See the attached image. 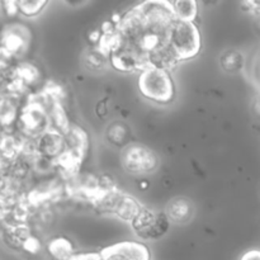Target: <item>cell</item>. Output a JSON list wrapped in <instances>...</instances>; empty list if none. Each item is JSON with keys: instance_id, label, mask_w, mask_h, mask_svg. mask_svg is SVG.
<instances>
[{"instance_id": "cell-1", "label": "cell", "mask_w": 260, "mask_h": 260, "mask_svg": "<svg viewBox=\"0 0 260 260\" xmlns=\"http://www.w3.org/2000/svg\"><path fill=\"white\" fill-rule=\"evenodd\" d=\"M140 93L146 99L156 103H170L174 98V83L168 70L157 68H147L140 73Z\"/></svg>"}, {"instance_id": "cell-2", "label": "cell", "mask_w": 260, "mask_h": 260, "mask_svg": "<svg viewBox=\"0 0 260 260\" xmlns=\"http://www.w3.org/2000/svg\"><path fill=\"white\" fill-rule=\"evenodd\" d=\"M169 45L179 62L196 57L202 47L201 33L196 23L175 19L169 32Z\"/></svg>"}, {"instance_id": "cell-3", "label": "cell", "mask_w": 260, "mask_h": 260, "mask_svg": "<svg viewBox=\"0 0 260 260\" xmlns=\"http://www.w3.org/2000/svg\"><path fill=\"white\" fill-rule=\"evenodd\" d=\"M51 128L48 112L40 104L25 101L20 107L15 131L28 140H36Z\"/></svg>"}, {"instance_id": "cell-4", "label": "cell", "mask_w": 260, "mask_h": 260, "mask_svg": "<svg viewBox=\"0 0 260 260\" xmlns=\"http://www.w3.org/2000/svg\"><path fill=\"white\" fill-rule=\"evenodd\" d=\"M170 221L168 220L165 212L142 207L139 215L131 222L135 234L141 240H157L162 238L169 231Z\"/></svg>"}, {"instance_id": "cell-5", "label": "cell", "mask_w": 260, "mask_h": 260, "mask_svg": "<svg viewBox=\"0 0 260 260\" xmlns=\"http://www.w3.org/2000/svg\"><path fill=\"white\" fill-rule=\"evenodd\" d=\"M122 165L132 175L151 174L159 167L156 154L142 144H129L122 152Z\"/></svg>"}, {"instance_id": "cell-6", "label": "cell", "mask_w": 260, "mask_h": 260, "mask_svg": "<svg viewBox=\"0 0 260 260\" xmlns=\"http://www.w3.org/2000/svg\"><path fill=\"white\" fill-rule=\"evenodd\" d=\"M30 45V32L24 24L9 23L0 32V46L14 60L23 57Z\"/></svg>"}, {"instance_id": "cell-7", "label": "cell", "mask_w": 260, "mask_h": 260, "mask_svg": "<svg viewBox=\"0 0 260 260\" xmlns=\"http://www.w3.org/2000/svg\"><path fill=\"white\" fill-rule=\"evenodd\" d=\"M108 60L112 68L122 73H135V71L141 73L142 70L149 68L146 57L131 46L124 43H122L121 47L109 56Z\"/></svg>"}, {"instance_id": "cell-8", "label": "cell", "mask_w": 260, "mask_h": 260, "mask_svg": "<svg viewBox=\"0 0 260 260\" xmlns=\"http://www.w3.org/2000/svg\"><path fill=\"white\" fill-rule=\"evenodd\" d=\"M102 260H150V251L136 241H122L101 251Z\"/></svg>"}, {"instance_id": "cell-9", "label": "cell", "mask_w": 260, "mask_h": 260, "mask_svg": "<svg viewBox=\"0 0 260 260\" xmlns=\"http://www.w3.org/2000/svg\"><path fill=\"white\" fill-rule=\"evenodd\" d=\"M35 146L40 156L55 161L65 152V136L56 129L50 128L35 140Z\"/></svg>"}, {"instance_id": "cell-10", "label": "cell", "mask_w": 260, "mask_h": 260, "mask_svg": "<svg viewBox=\"0 0 260 260\" xmlns=\"http://www.w3.org/2000/svg\"><path fill=\"white\" fill-rule=\"evenodd\" d=\"M27 139L15 129L0 134V156L8 162L19 159L24 150Z\"/></svg>"}, {"instance_id": "cell-11", "label": "cell", "mask_w": 260, "mask_h": 260, "mask_svg": "<svg viewBox=\"0 0 260 260\" xmlns=\"http://www.w3.org/2000/svg\"><path fill=\"white\" fill-rule=\"evenodd\" d=\"M164 212L170 223L183 225L192 220L194 215V205L187 197H175L168 202Z\"/></svg>"}, {"instance_id": "cell-12", "label": "cell", "mask_w": 260, "mask_h": 260, "mask_svg": "<svg viewBox=\"0 0 260 260\" xmlns=\"http://www.w3.org/2000/svg\"><path fill=\"white\" fill-rule=\"evenodd\" d=\"M20 107L18 101L0 96V134L15 129Z\"/></svg>"}, {"instance_id": "cell-13", "label": "cell", "mask_w": 260, "mask_h": 260, "mask_svg": "<svg viewBox=\"0 0 260 260\" xmlns=\"http://www.w3.org/2000/svg\"><path fill=\"white\" fill-rule=\"evenodd\" d=\"M63 136H65L66 144L65 151L83 160L86 150H88V135L85 134V131L78 126H71L68 134Z\"/></svg>"}, {"instance_id": "cell-14", "label": "cell", "mask_w": 260, "mask_h": 260, "mask_svg": "<svg viewBox=\"0 0 260 260\" xmlns=\"http://www.w3.org/2000/svg\"><path fill=\"white\" fill-rule=\"evenodd\" d=\"M10 74L28 89L37 85L41 80V71L35 63L29 61H19L10 69Z\"/></svg>"}, {"instance_id": "cell-15", "label": "cell", "mask_w": 260, "mask_h": 260, "mask_svg": "<svg viewBox=\"0 0 260 260\" xmlns=\"http://www.w3.org/2000/svg\"><path fill=\"white\" fill-rule=\"evenodd\" d=\"M141 208L142 206L134 197L122 192L118 201H117L116 206H114V210L112 215L121 218L122 221H126V222L131 223L136 218V216L139 215Z\"/></svg>"}, {"instance_id": "cell-16", "label": "cell", "mask_w": 260, "mask_h": 260, "mask_svg": "<svg viewBox=\"0 0 260 260\" xmlns=\"http://www.w3.org/2000/svg\"><path fill=\"white\" fill-rule=\"evenodd\" d=\"M46 250L52 260H71L75 255L73 243L65 236L51 239L46 245Z\"/></svg>"}, {"instance_id": "cell-17", "label": "cell", "mask_w": 260, "mask_h": 260, "mask_svg": "<svg viewBox=\"0 0 260 260\" xmlns=\"http://www.w3.org/2000/svg\"><path fill=\"white\" fill-rule=\"evenodd\" d=\"M32 235V230L28 223H15V225L5 226V240L8 245L18 250L22 249L23 243Z\"/></svg>"}, {"instance_id": "cell-18", "label": "cell", "mask_w": 260, "mask_h": 260, "mask_svg": "<svg viewBox=\"0 0 260 260\" xmlns=\"http://www.w3.org/2000/svg\"><path fill=\"white\" fill-rule=\"evenodd\" d=\"M107 140L114 146H128L131 140V129L124 122L114 121L107 127Z\"/></svg>"}, {"instance_id": "cell-19", "label": "cell", "mask_w": 260, "mask_h": 260, "mask_svg": "<svg viewBox=\"0 0 260 260\" xmlns=\"http://www.w3.org/2000/svg\"><path fill=\"white\" fill-rule=\"evenodd\" d=\"M220 66L223 71L229 74H238L243 71L245 66V57L243 52L235 48L226 50L220 56Z\"/></svg>"}, {"instance_id": "cell-20", "label": "cell", "mask_w": 260, "mask_h": 260, "mask_svg": "<svg viewBox=\"0 0 260 260\" xmlns=\"http://www.w3.org/2000/svg\"><path fill=\"white\" fill-rule=\"evenodd\" d=\"M173 8V13L177 20L187 23H194L198 15V4L193 0H178L170 2Z\"/></svg>"}, {"instance_id": "cell-21", "label": "cell", "mask_w": 260, "mask_h": 260, "mask_svg": "<svg viewBox=\"0 0 260 260\" xmlns=\"http://www.w3.org/2000/svg\"><path fill=\"white\" fill-rule=\"evenodd\" d=\"M48 117H50L51 128L56 129L60 134L66 135L69 129L71 128V124L69 122L68 114H66L65 109H63L62 103H58V102L52 103V106L48 109Z\"/></svg>"}, {"instance_id": "cell-22", "label": "cell", "mask_w": 260, "mask_h": 260, "mask_svg": "<svg viewBox=\"0 0 260 260\" xmlns=\"http://www.w3.org/2000/svg\"><path fill=\"white\" fill-rule=\"evenodd\" d=\"M47 5V2L45 0H36V2H18V9H19V14H22L25 18H33L36 15L40 14L45 7Z\"/></svg>"}, {"instance_id": "cell-23", "label": "cell", "mask_w": 260, "mask_h": 260, "mask_svg": "<svg viewBox=\"0 0 260 260\" xmlns=\"http://www.w3.org/2000/svg\"><path fill=\"white\" fill-rule=\"evenodd\" d=\"M84 60H85V65L94 71L103 70L104 66L107 65V61H109L108 57L104 53H102L98 48L89 51Z\"/></svg>"}, {"instance_id": "cell-24", "label": "cell", "mask_w": 260, "mask_h": 260, "mask_svg": "<svg viewBox=\"0 0 260 260\" xmlns=\"http://www.w3.org/2000/svg\"><path fill=\"white\" fill-rule=\"evenodd\" d=\"M20 250L25 254H29V255H37L42 250V244H41L40 239L37 236L32 235L23 243Z\"/></svg>"}, {"instance_id": "cell-25", "label": "cell", "mask_w": 260, "mask_h": 260, "mask_svg": "<svg viewBox=\"0 0 260 260\" xmlns=\"http://www.w3.org/2000/svg\"><path fill=\"white\" fill-rule=\"evenodd\" d=\"M14 58L0 46V74L9 71L14 66Z\"/></svg>"}, {"instance_id": "cell-26", "label": "cell", "mask_w": 260, "mask_h": 260, "mask_svg": "<svg viewBox=\"0 0 260 260\" xmlns=\"http://www.w3.org/2000/svg\"><path fill=\"white\" fill-rule=\"evenodd\" d=\"M3 12L8 15V17H15L19 14V9H18V2H4L2 3Z\"/></svg>"}, {"instance_id": "cell-27", "label": "cell", "mask_w": 260, "mask_h": 260, "mask_svg": "<svg viewBox=\"0 0 260 260\" xmlns=\"http://www.w3.org/2000/svg\"><path fill=\"white\" fill-rule=\"evenodd\" d=\"M243 7L245 8V12L250 13L255 17H260V2H246L244 3Z\"/></svg>"}, {"instance_id": "cell-28", "label": "cell", "mask_w": 260, "mask_h": 260, "mask_svg": "<svg viewBox=\"0 0 260 260\" xmlns=\"http://www.w3.org/2000/svg\"><path fill=\"white\" fill-rule=\"evenodd\" d=\"M10 162L5 161L2 156H0V192L3 189V185H4L5 179H7L8 174V167H9Z\"/></svg>"}, {"instance_id": "cell-29", "label": "cell", "mask_w": 260, "mask_h": 260, "mask_svg": "<svg viewBox=\"0 0 260 260\" xmlns=\"http://www.w3.org/2000/svg\"><path fill=\"white\" fill-rule=\"evenodd\" d=\"M71 260H102L101 253H84L75 254Z\"/></svg>"}, {"instance_id": "cell-30", "label": "cell", "mask_w": 260, "mask_h": 260, "mask_svg": "<svg viewBox=\"0 0 260 260\" xmlns=\"http://www.w3.org/2000/svg\"><path fill=\"white\" fill-rule=\"evenodd\" d=\"M240 260H260V250H249L241 256Z\"/></svg>"}, {"instance_id": "cell-31", "label": "cell", "mask_w": 260, "mask_h": 260, "mask_svg": "<svg viewBox=\"0 0 260 260\" xmlns=\"http://www.w3.org/2000/svg\"><path fill=\"white\" fill-rule=\"evenodd\" d=\"M101 38H102V30H98V29L91 30L90 35H89V41H90L91 43H94V45H96V46H98Z\"/></svg>"}, {"instance_id": "cell-32", "label": "cell", "mask_w": 260, "mask_h": 260, "mask_svg": "<svg viewBox=\"0 0 260 260\" xmlns=\"http://www.w3.org/2000/svg\"><path fill=\"white\" fill-rule=\"evenodd\" d=\"M7 212H8V205L5 203V201L3 200L2 196H0V222H3Z\"/></svg>"}, {"instance_id": "cell-33", "label": "cell", "mask_w": 260, "mask_h": 260, "mask_svg": "<svg viewBox=\"0 0 260 260\" xmlns=\"http://www.w3.org/2000/svg\"><path fill=\"white\" fill-rule=\"evenodd\" d=\"M253 112L258 118H260V94L254 99V103H253Z\"/></svg>"}]
</instances>
